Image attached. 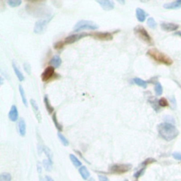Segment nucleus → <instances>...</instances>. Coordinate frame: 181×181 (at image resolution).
Masks as SVG:
<instances>
[{
  "instance_id": "nucleus-1",
  "label": "nucleus",
  "mask_w": 181,
  "mask_h": 181,
  "mask_svg": "<svg viewBox=\"0 0 181 181\" xmlns=\"http://www.w3.org/2000/svg\"><path fill=\"white\" fill-rule=\"evenodd\" d=\"M157 130L160 137L167 141H172L179 135V131L175 125L169 123L159 124L157 127Z\"/></svg>"
},
{
  "instance_id": "nucleus-2",
  "label": "nucleus",
  "mask_w": 181,
  "mask_h": 181,
  "mask_svg": "<svg viewBox=\"0 0 181 181\" xmlns=\"http://www.w3.org/2000/svg\"><path fill=\"white\" fill-rule=\"evenodd\" d=\"M146 55L154 60L156 62L170 66L173 64V60L168 55L161 53L157 49H150L146 53Z\"/></svg>"
},
{
  "instance_id": "nucleus-3",
  "label": "nucleus",
  "mask_w": 181,
  "mask_h": 181,
  "mask_svg": "<svg viewBox=\"0 0 181 181\" xmlns=\"http://www.w3.org/2000/svg\"><path fill=\"white\" fill-rule=\"evenodd\" d=\"M98 25H97L94 21L81 20L76 23L74 27V31L75 32H79L84 30H96L98 28Z\"/></svg>"
},
{
  "instance_id": "nucleus-4",
  "label": "nucleus",
  "mask_w": 181,
  "mask_h": 181,
  "mask_svg": "<svg viewBox=\"0 0 181 181\" xmlns=\"http://www.w3.org/2000/svg\"><path fill=\"white\" fill-rule=\"evenodd\" d=\"M134 31H135V34H136L141 40H142L143 41L145 42V43H147L148 45H152L153 44H154L152 38L150 36L149 33L147 32V31H146L143 26H137L135 28Z\"/></svg>"
},
{
  "instance_id": "nucleus-5",
  "label": "nucleus",
  "mask_w": 181,
  "mask_h": 181,
  "mask_svg": "<svg viewBox=\"0 0 181 181\" xmlns=\"http://www.w3.org/2000/svg\"><path fill=\"white\" fill-rule=\"evenodd\" d=\"M52 19V16H48V17L43 18V19H39L38 21H37L35 22V26H34L33 31L36 34H40L42 33L45 31V30L46 29L47 26H48V23L50 22V21Z\"/></svg>"
},
{
  "instance_id": "nucleus-6",
  "label": "nucleus",
  "mask_w": 181,
  "mask_h": 181,
  "mask_svg": "<svg viewBox=\"0 0 181 181\" xmlns=\"http://www.w3.org/2000/svg\"><path fill=\"white\" fill-rule=\"evenodd\" d=\"M132 168L131 164H113L110 167L109 171L110 173L113 174H123L128 172Z\"/></svg>"
},
{
  "instance_id": "nucleus-7",
  "label": "nucleus",
  "mask_w": 181,
  "mask_h": 181,
  "mask_svg": "<svg viewBox=\"0 0 181 181\" xmlns=\"http://www.w3.org/2000/svg\"><path fill=\"white\" fill-rule=\"evenodd\" d=\"M95 39L99 40H111L112 39V33L108 32H97L90 34Z\"/></svg>"
},
{
  "instance_id": "nucleus-8",
  "label": "nucleus",
  "mask_w": 181,
  "mask_h": 181,
  "mask_svg": "<svg viewBox=\"0 0 181 181\" xmlns=\"http://www.w3.org/2000/svg\"><path fill=\"white\" fill-rule=\"evenodd\" d=\"M90 35L89 33H80V34H73V35H69L67 37H66L64 40V44H72L75 42L78 41L80 39L83 37Z\"/></svg>"
},
{
  "instance_id": "nucleus-9",
  "label": "nucleus",
  "mask_w": 181,
  "mask_h": 181,
  "mask_svg": "<svg viewBox=\"0 0 181 181\" xmlns=\"http://www.w3.org/2000/svg\"><path fill=\"white\" fill-rule=\"evenodd\" d=\"M55 74V67L52 66H49L46 68L43 74L41 75V79L43 81H48L53 78V75Z\"/></svg>"
},
{
  "instance_id": "nucleus-10",
  "label": "nucleus",
  "mask_w": 181,
  "mask_h": 181,
  "mask_svg": "<svg viewBox=\"0 0 181 181\" xmlns=\"http://www.w3.org/2000/svg\"><path fill=\"white\" fill-rule=\"evenodd\" d=\"M30 103H31L32 109H33V110L34 114H35V117H36L37 122H38V123H41V120H42L41 113H40V110H39V107H38V105H37V103L35 102V101L33 100V99H31Z\"/></svg>"
},
{
  "instance_id": "nucleus-11",
  "label": "nucleus",
  "mask_w": 181,
  "mask_h": 181,
  "mask_svg": "<svg viewBox=\"0 0 181 181\" xmlns=\"http://www.w3.org/2000/svg\"><path fill=\"white\" fill-rule=\"evenodd\" d=\"M97 2L100 4L103 9L105 11H110L114 9V2L110 0H98Z\"/></svg>"
},
{
  "instance_id": "nucleus-12",
  "label": "nucleus",
  "mask_w": 181,
  "mask_h": 181,
  "mask_svg": "<svg viewBox=\"0 0 181 181\" xmlns=\"http://www.w3.org/2000/svg\"><path fill=\"white\" fill-rule=\"evenodd\" d=\"M161 28L164 31L167 32H171L176 31L179 28V26L178 24H173V23H161Z\"/></svg>"
},
{
  "instance_id": "nucleus-13",
  "label": "nucleus",
  "mask_w": 181,
  "mask_h": 181,
  "mask_svg": "<svg viewBox=\"0 0 181 181\" xmlns=\"http://www.w3.org/2000/svg\"><path fill=\"white\" fill-rule=\"evenodd\" d=\"M9 117L11 121H17L18 118H19V111H18V109L16 105H14L11 107L10 111L9 112Z\"/></svg>"
},
{
  "instance_id": "nucleus-14",
  "label": "nucleus",
  "mask_w": 181,
  "mask_h": 181,
  "mask_svg": "<svg viewBox=\"0 0 181 181\" xmlns=\"http://www.w3.org/2000/svg\"><path fill=\"white\" fill-rule=\"evenodd\" d=\"M18 129H19V132L21 136L24 137L26 133V124L25 120L23 118H21L18 123Z\"/></svg>"
},
{
  "instance_id": "nucleus-15",
  "label": "nucleus",
  "mask_w": 181,
  "mask_h": 181,
  "mask_svg": "<svg viewBox=\"0 0 181 181\" xmlns=\"http://www.w3.org/2000/svg\"><path fill=\"white\" fill-rule=\"evenodd\" d=\"M146 16H147V14L142 9L137 8L136 9V17L139 22H144L146 20Z\"/></svg>"
},
{
  "instance_id": "nucleus-16",
  "label": "nucleus",
  "mask_w": 181,
  "mask_h": 181,
  "mask_svg": "<svg viewBox=\"0 0 181 181\" xmlns=\"http://www.w3.org/2000/svg\"><path fill=\"white\" fill-rule=\"evenodd\" d=\"M164 7L167 9H177L181 8V0L173 1V2L167 3L164 5Z\"/></svg>"
},
{
  "instance_id": "nucleus-17",
  "label": "nucleus",
  "mask_w": 181,
  "mask_h": 181,
  "mask_svg": "<svg viewBox=\"0 0 181 181\" xmlns=\"http://www.w3.org/2000/svg\"><path fill=\"white\" fill-rule=\"evenodd\" d=\"M79 173H80V175H81V178H82L84 180H88V179L89 178V177H90V173H89L87 168L84 166H81V167L79 168Z\"/></svg>"
},
{
  "instance_id": "nucleus-18",
  "label": "nucleus",
  "mask_w": 181,
  "mask_h": 181,
  "mask_svg": "<svg viewBox=\"0 0 181 181\" xmlns=\"http://www.w3.org/2000/svg\"><path fill=\"white\" fill-rule=\"evenodd\" d=\"M50 64L52 65V67L55 68H58L62 64V60L60 58V56L56 55V56H54L53 58L51 59L50 62Z\"/></svg>"
},
{
  "instance_id": "nucleus-19",
  "label": "nucleus",
  "mask_w": 181,
  "mask_h": 181,
  "mask_svg": "<svg viewBox=\"0 0 181 181\" xmlns=\"http://www.w3.org/2000/svg\"><path fill=\"white\" fill-rule=\"evenodd\" d=\"M12 66H13V69H14V72H15L16 76H17V78H18V79H19V81H24V74H23L21 71L20 70H19V68H18V67L15 64V63L13 62L12 63Z\"/></svg>"
},
{
  "instance_id": "nucleus-20",
  "label": "nucleus",
  "mask_w": 181,
  "mask_h": 181,
  "mask_svg": "<svg viewBox=\"0 0 181 181\" xmlns=\"http://www.w3.org/2000/svg\"><path fill=\"white\" fill-rule=\"evenodd\" d=\"M44 103H45V107H46L47 111L48 112L49 114H52L54 112V107L52 106L50 104V101H49L48 96H45L44 97Z\"/></svg>"
},
{
  "instance_id": "nucleus-21",
  "label": "nucleus",
  "mask_w": 181,
  "mask_h": 181,
  "mask_svg": "<svg viewBox=\"0 0 181 181\" xmlns=\"http://www.w3.org/2000/svg\"><path fill=\"white\" fill-rule=\"evenodd\" d=\"M69 159L71 160V161L72 162L73 165H74L75 167H81L82 166V163L79 161V159L76 157V156L74 154H70L69 155Z\"/></svg>"
},
{
  "instance_id": "nucleus-22",
  "label": "nucleus",
  "mask_w": 181,
  "mask_h": 181,
  "mask_svg": "<svg viewBox=\"0 0 181 181\" xmlns=\"http://www.w3.org/2000/svg\"><path fill=\"white\" fill-rule=\"evenodd\" d=\"M19 92H20V94H21V97L23 103L24 104V105H25L26 107H27L28 106V101H27L25 91H24V88H23V86L21 85H19Z\"/></svg>"
},
{
  "instance_id": "nucleus-23",
  "label": "nucleus",
  "mask_w": 181,
  "mask_h": 181,
  "mask_svg": "<svg viewBox=\"0 0 181 181\" xmlns=\"http://www.w3.org/2000/svg\"><path fill=\"white\" fill-rule=\"evenodd\" d=\"M133 81L137 85L140 86V87L144 88V89L147 87V82L141 79H139V78H135V79H133Z\"/></svg>"
},
{
  "instance_id": "nucleus-24",
  "label": "nucleus",
  "mask_w": 181,
  "mask_h": 181,
  "mask_svg": "<svg viewBox=\"0 0 181 181\" xmlns=\"http://www.w3.org/2000/svg\"><path fill=\"white\" fill-rule=\"evenodd\" d=\"M43 167L45 168V170L47 171H51L52 169H53V162L50 161V160L48 159L43 160Z\"/></svg>"
},
{
  "instance_id": "nucleus-25",
  "label": "nucleus",
  "mask_w": 181,
  "mask_h": 181,
  "mask_svg": "<svg viewBox=\"0 0 181 181\" xmlns=\"http://www.w3.org/2000/svg\"><path fill=\"white\" fill-rule=\"evenodd\" d=\"M53 123L54 124H55V127H56V128L58 129V131H62V125H60V123H59V122L58 121V119H57V115H56V112H54L53 115Z\"/></svg>"
},
{
  "instance_id": "nucleus-26",
  "label": "nucleus",
  "mask_w": 181,
  "mask_h": 181,
  "mask_svg": "<svg viewBox=\"0 0 181 181\" xmlns=\"http://www.w3.org/2000/svg\"><path fill=\"white\" fill-rule=\"evenodd\" d=\"M154 90L155 93L157 96H161L163 94V87L161 86V84H160L159 82H157L156 84H155V87H154Z\"/></svg>"
},
{
  "instance_id": "nucleus-27",
  "label": "nucleus",
  "mask_w": 181,
  "mask_h": 181,
  "mask_svg": "<svg viewBox=\"0 0 181 181\" xmlns=\"http://www.w3.org/2000/svg\"><path fill=\"white\" fill-rule=\"evenodd\" d=\"M11 175L9 173H2L0 175V181H11Z\"/></svg>"
},
{
  "instance_id": "nucleus-28",
  "label": "nucleus",
  "mask_w": 181,
  "mask_h": 181,
  "mask_svg": "<svg viewBox=\"0 0 181 181\" xmlns=\"http://www.w3.org/2000/svg\"><path fill=\"white\" fill-rule=\"evenodd\" d=\"M58 138L60 139V140L61 141L62 144L64 146H67L69 145V141H68V140L67 139L66 137H65L64 136H63L62 135L60 132H58Z\"/></svg>"
},
{
  "instance_id": "nucleus-29",
  "label": "nucleus",
  "mask_w": 181,
  "mask_h": 181,
  "mask_svg": "<svg viewBox=\"0 0 181 181\" xmlns=\"http://www.w3.org/2000/svg\"><path fill=\"white\" fill-rule=\"evenodd\" d=\"M7 4L11 7H16L21 4V0H9L7 1Z\"/></svg>"
},
{
  "instance_id": "nucleus-30",
  "label": "nucleus",
  "mask_w": 181,
  "mask_h": 181,
  "mask_svg": "<svg viewBox=\"0 0 181 181\" xmlns=\"http://www.w3.org/2000/svg\"><path fill=\"white\" fill-rule=\"evenodd\" d=\"M43 150H44V151H45V155L47 156V157L48 158V160H50V161L53 162V154H52L51 150L49 149L48 147H47V146L43 147Z\"/></svg>"
},
{
  "instance_id": "nucleus-31",
  "label": "nucleus",
  "mask_w": 181,
  "mask_h": 181,
  "mask_svg": "<svg viewBox=\"0 0 181 181\" xmlns=\"http://www.w3.org/2000/svg\"><path fill=\"white\" fill-rule=\"evenodd\" d=\"M147 25L151 28H156V22L155 21L154 19L152 17H150L147 19Z\"/></svg>"
},
{
  "instance_id": "nucleus-32",
  "label": "nucleus",
  "mask_w": 181,
  "mask_h": 181,
  "mask_svg": "<svg viewBox=\"0 0 181 181\" xmlns=\"http://www.w3.org/2000/svg\"><path fill=\"white\" fill-rule=\"evenodd\" d=\"M145 170H146V167H143L142 169H139V170L137 171V172L134 174V177H135V178H136L137 180H138L139 178L141 177V176L144 173Z\"/></svg>"
},
{
  "instance_id": "nucleus-33",
  "label": "nucleus",
  "mask_w": 181,
  "mask_h": 181,
  "mask_svg": "<svg viewBox=\"0 0 181 181\" xmlns=\"http://www.w3.org/2000/svg\"><path fill=\"white\" fill-rule=\"evenodd\" d=\"M155 162H156V159H152V158H148V159H146L144 161V162L141 164V166H142L143 167H146V166L149 165V164H153V163H155Z\"/></svg>"
},
{
  "instance_id": "nucleus-34",
  "label": "nucleus",
  "mask_w": 181,
  "mask_h": 181,
  "mask_svg": "<svg viewBox=\"0 0 181 181\" xmlns=\"http://www.w3.org/2000/svg\"><path fill=\"white\" fill-rule=\"evenodd\" d=\"M159 105L163 107H168L169 106V102H168V101L166 100L165 98H161L159 101Z\"/></svg>"
},
{
  "instance_id": "nucleus-35",
  "label": "nucleus",
  "mask_w": 181,
  "mask_h": 181,
  "mask_svg": "<svg viewBox=\"0 0 181 181\" xmlns=\"http://www.w3.org/2000/svg\"><path fill=\"white\" fill-rule=\"evenodd\" d=\"M64 45H65L64 42L59 41L54 45V48H55V50H60V49H62L64 47Z\"/></svg>"
},
{
  "instance_id": "nucleus-36",
  "label": "nucleus",
  "mask_w": 181,
  "mask_h": 181,
  "mask_svg": "<svg viewBox=\"0 0 181 181\" xmlns=\"http://www.w3.org/2000/svg\"><path fill=\"white\" fill-rule=\"evenodd\" d=\"M24 69L26 71V72L28 73V74H31V65L28 63L25 62L24 64Z\"/></svg>"
},
{
  "instance_id": "nucleus-37",
  "label": "nucleus",
  "mask_w": 181,
  "mask_h": 181,
  "mask_svg": "<svg viewBox=\"0 0 181 181\" xmlns=\"http://www.w3.org/2000/svg\"><path fill=\"white\" fill-rule=\"evenodd\" d=\"M173 157L176 160L181 161V153L180 152H175L173 154Z\"/></svg>"
},
{
  "instance_id": "nucleus-38",
  "label": "nucleus",
  "mask_w": 181,
  "mask_h": 181,
  "mask_svg": "<svg viewBox=\"0 0 181 181\" xmlns=\"http://www.w3.org/2000/svg\"><path fill=\"white\" fill-rule=\"evenodd\" d=\"M98 180L99 181H110L108 178L105 175H98Z\"/></svg>"
},
{
  "instance_id": "nucleus-39",
  "label": "nucleus",
  "mask_w": 181,
  "mask_h": 181,
  "mask_svg": "<svg viewBox=\"0 0 181 181\" xmlns=\"http://www.w3.org/2000/svg\"><path fill=\"white\" fill-rule=\"evenodd\" d=\"M37 171H38V173H41L42 172V167H41V165H40V163H37Z\"/></svg>"
},
{
  "instance_id": "nucleus-40",
  "label": "nucleus",
  "mask_w": 181,
  "mask_h": 181,
  "mask_svg": "<svg viewBox=\"0 0 181 181\" xmlns=\"http://www.w3.org/2000/svg\"><path fill=\"white\" fill-rule=\"evenodd\" d=\"M45 181H54V180L50 176L46 175L45 176Z\"/></svg>"
},
{
  "instance_id": "nucleus-41",
  "label": "nucleus",
  "mask_w": 181,
  "mask_h": 181,
  "mask_svg": "<svg viewBox=\"0 0 181 181\" xmlns=\"http://www.w3.org/2000/svg\"><path fill=\"white\" fill-rule=\"evenodd\" d=\"M175 35H179V36H180V37H181V31H178V32L175 33Z\"/></svg>"
},
{
  "instance_id": "nucleus-42",
  "label": "nucleus",
  "mask_w": 181,
  "mask_h": 181,
  "mask_svg": "<svg viewBox=\"0 0 181 181\" xmlns=\"http://www.w3.org/2000/svg\"><path fill=\"white\" fill-rule=\"evenodd\" d=\"M89 181H96V180H95V179L94 178H91L89 180Z\"/></svg>"
},
{
  "instance_id": "nucleus-43",
  "label": "nucleus",
  "mask_w": 181,
  "mask_h": 181,
  "mask_svg": "<svg viewBox=\"0 0 181 181\" xmlns=\"http://www.w3.org/2000/svg\"><path fill=\"white\" fill-rule=\"evenodd\" d=\"M118 2H120V3H122V4H125V1H118Z\"/></svg>"
},
{
  "instance_id": "nucleus-44",
  "label": "nucleus",
  "mask_w": 181,
  "mask_h": 181,
  "mask_svg": "<svg viewBox=\"0 0 181 181\" xmlns=\"http://www.w3.org/2000/svg\"><path fill=\"white\" fill-rule=\"evenodd\" d=\"M125 181H128V179H126V180H125Z\"/></svg>"
}]
</instances>
